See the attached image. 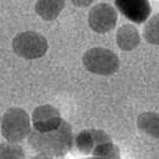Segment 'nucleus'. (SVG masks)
<instances>
[{
  "mask_svg": "<svg viewBox=\"0 0 159 159\" xmlns=\"http://www.w3.org/2000/svg\"><path fill=\"white\" fill-rule=\"evenodd\" d=\"M28 143L37 158H60L66 156L74 145L71 125L62 121L61 126L50 132H30Z\"/></svg>",
  "mask_w": 159,
  "mask_h": 159,
  "instance_id": "1",
  "label": "nucleus"
},
{
  "mask_svg": "<svg viewBox=\"0 0 159 159\" xmlns=\"http://www.w3.org/2000/svg\"><path fill=\"white\" fill-rule=\"evenodd\" d=\"M1 134L8 143H19L31 132L29 114L22 108H10L1 117Z\"/></svg>",
  "mask_w": 159,
  "mask_h": 159,
  "instance_id": "2",
  "label": "nucleus"
},
{
  "mask_svg": "<svg viewBox=\"0 0 159 159\" xmlns=\"http://www.w3.org/2000/svg\"><path fill=\"white\" fill-rule=\"evenodd\" d=\"M83 65L93 74L111 75L119 70L120 59L110 49L96 47L85 52L83 55Z\"/></svg>",
  "mask_w": 159,
  "mask_h": 159,
  "instance_id": "3",
  "label": "nucleus"
},
{
  "mask_svg": "<svg viewBox=\"0 0 159 159\" xmlns=\"http://www.w3.org/2000/svg\"><path fill=\"white\" fill-rule=\"evenodd\" d=\"M48 41L44 36L35 31H24L15 36L12 41V49L18 56L35 60L47 54Z\"/></svg>",
  "mask_w": 159,
  "mask_h": 159,
  "instance_id": "4",
  "label": "nucleus"
},
{
  "mask_svg": "<svg viewBox=\"0 0 159 159\" xmlns=\"http://www.w3.org/2000/svg\"><path fill=\"white\" fill-rule=\"evenodd\" d=\"M88 22L95 32L107 34L111 31L117 23V12L114 6L107 2H101L90 10Z\"/></svg>",
  "mask_w": 159,
  "mask_h": 159,
  "instance_id": "5",
  "label": "nucleus"
},
{
  "mask_svg": "<svg viewBox=\"0 0 159 159\" xmlns=\"http://www.w3.org/2000/svg\"><path fill=\"white\" fill-rule=\"evenodd\" d=\"M32 126L39 132H50L59 128L62 123L60 111L50 104L37 107L32 112Z\"/></svg>",
  "mask_w": 159,
  "mask_h": 159,
  "instance_id": "6",
  "label": "nucleus"
},
{
  "mask_svg": "<svg viewBox=\"0 0 159 159\" xmlns=\"http://www.w3.org/2000/svg\"><path fill=\"white\" fill-rule=\"evenodd\" d=\"M115 6L130 22L141 24L151 15V4L148 0H115Z\"/></svg>",
  "mask_w": 159,
  "mask_h": 159,
  "instance_id": "7",
  "label": "nucleus"
},
{
  "mask_svg": "<svg viewBox=\"0 0 159 159\" xmlns=\"http://www.w3.org/2000/svg\"><path fill=\"white\" fill-rule=\"evenodd\" d=\"M111 138L105 132L101 129H85L81 130L78 135L74 138V146L79 153L89 156L91 154L95 147L101 143L109 141Z\"/></svg>",
  "mask_w": 159,
  "mask_h": 159,
  "instance_id": "8",
  "label": "nucleus"
},
{
  "mask_svg": "<svg viewBox=\"0 0 159 159\" xmlns=\"http://www.w3.org/2000/svg\"><path fill=\"white\" fill-rule=\"evenodd\" d=\"M116 42L120 49L125 52H130L139 46L140 34L135 26L130 24H125L116 32Z\"/></svg>",
  "mask_w": 159,
  "mask_h": 159,
  "instance_id": "9",
  "label": "nucleus"
},
{
  "mask_svg": "<svg viewBox=\"0 0 159 159\" xmlns=\"http://www.w3.org/2000/svg\"><path fill=\"white\" fill-rule=\"evenodd\" d=\"M65 7V0H37L35 12L44 20L56 19Z\"/></svg>",
  "mask_w": 159,
  "mask_h": 159,
  "instance_id": "10",
  "label": "nucleus"
},
{
  "mask_svg": "<svg viewBox=\"0 0 159 159\" xmlns=\"http://www.w3.org/2000/svg\"><path fill=\"white\" fill-rule=\"evenodd\" d=\"M138 128L147 135L159 139V114L158 112H143L138 117Z\"/></svg>",
  "mask_w": 159,
  "mask_h": 159,
  "instance_id": "11",
  "label": "nucleus"
},
{
  "mask_svg": "<svg viewBox=\"0 0 159 159\" xmlns=\"http://www.w3.org/2000/svg\"><path fill=\"white\" fill-rule=\"evenodd\" d=\"M91 156L93 158L102 159H119L120 158V148L117 145L112 143L111 140L98 143L92 151Z\"/></svg>",
  "mask_w": 159,
  "mask_h": 159,
  "instance_id": "12",
  "label": "nucleus"
},
{
  "mask_svg": "<svg viewBox=\"0 0 159 159\" xmlns=\"http://www.w3.org/2000/svg\"><path fill=\"white\" fill-rule=\"evenodd\" d=\"M143 37L151 44H159V15L151 17L145 24Z\"/></svg>",
  "mask_w": 159,
  "mask_h": 159,
  "instance_id": "13",
  "label": "nucleus"
},
{
  "mask_svg": "<svg viewBox=\"0 0 159 159\" xmlns=\"http://www.w3.org/2000/svg\"><path fill=\"white\" fill-rule=\"evenodd\" d=\"M25 157L23 147L16 143H0V159H20Z\"/></svg>",
  "mask_w": 159,
  "mask_h": 159,
  "instance_id": "14",
  "label": "nucleus"
},
{
  "mask_svg": "<svg viewBox=\"0 0 159 159\" xmlns=\"http://www.w3.org/2000/svg\"><path fill=\"white\" fill-rule=\"evenodd\" d=\"M75 7H88L95 0H71Z\"/></svg>",
  "mask_w": 159,
  "mask_h": 159,
  "instance_id": "15",
  "label": "nucleus"
},
{
  "mask_svg": "<svg viewBox=\"0 0 159 159\" xmlns=\"http://www.w3.org/2000/svg\"><path fill=\"white\" fill-rule=\"evenodd\" d=\"M0 123H1V117H0Z\"/></svg>",
  "mask_w": 159,
  "mask_h": 159,
  "instance_id": "16",
  "label": "nucleus"
}]
</instances>
